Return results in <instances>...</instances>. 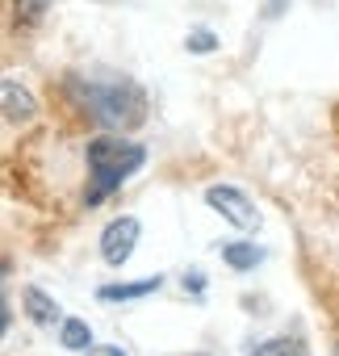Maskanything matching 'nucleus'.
<instances>
[{
	"label": "nucleus",
	"mask_w": 339,
	"mask_h": 356,
	"mask_svg": "<svg viewBox=\"0 0 339 356\" xmlns=\"http://www.w3.org/2000/svg\"><path fill=\"white\" fill-rule=\"evenodd\" d=\"M189 356H206V352H189Z\"/></svg>",
	"instance_id": "obj_14"
},
{
	"label": "nucleus",
	"mask_w": 339,
	"mask_h": 356,
	"mask_svg": "<svg viewBox=\"0 0 339 356\" xmlns=\"http://www.w3.org/2000/svg\"><path fill=\"white\" fill-rule=\"evenodd\" d=\"M84 163H88L84 206H101L109 193L122 189L126 176H134V172L147 163V151H142L138 143H126L122 134H101V138H88Z\"/></svg>",
	"instance_id": "obj_2"
},
{
	"label": "nucleus",
	"mask_w": 339,
	"mask_h": 356,
	"mask_svg": "<svg viewBox=\"0 0 339 356\" xmlns=\"http://www.w3.org/2000/svg\"><path fill=\"white\" fill-rule=\"evenodd\" d=\"M163 285V277H142V281H130V285H101L97 298L101 302H130V298H147Z\"/></svg>",
	"instance_id": "obj_7"
},
{
	"label": "nucleus",
	"mask_w": 339,
	"mask_h": 356,
	"mask_svg": "<svg viewBox=\"0 0 339 356\" xmlns=\"http://www.w3.org/2000/svg\"><path fill=\"white\" fill-rule=\"evenodd\" d=\"M42 13H47V0H17V17H22L26 26L42 22Z\"/></svg>",
	"instance_id": "obj_11"
},
{
	"label": "nucleus",
	"mask_w": 339,
	"mask_h": 356,
	"mask_svg": "<svg viewBox=\"0 0 339 356\" xmlns=\"http://www.w3.org/2000/svg\"><path fill=\"white\" fill-rule=\"evenodd\" d=\"M247 356H310V352H306V343L297 335H272V339L256 343Z\"/></svg>",
	"instance_id": "obj_9"
},
{
	"label": "nucleus",
	"mask_w": 339,
	"mask_h": 356,
	"mask_svg": "<svg viewBox=\"0 0 339 356\" xmlns=\"http://www.w3.org/2000/svg\"><path fill=\"white\" fill-rule=\"evenodd\" d=\"M138 235H142L138 218H130V214L113 218V222L101 231V260H105V264H126L130 252H134V243H138Z\"/></svg>",
	"instance_id": "obj_4"
},
{
	"label": "nucleus",
	"mask_w": 339,
	"mask_h": 356,
	"mask_svg": "<svg viewBox=\"0 0 339 356\" xmlns=\"http://www.w3.org/2000/svg\"><path fill=\"white\" fill-rule=\"evenodd\" d=\"M22 306H26V318H34L38 327H51V323L59 318L55 298H47L38 285H26V289H22Z\"/></svg>",
	"instance_id": "obj_6"
},
{
	"label": "nucleus",
	"mask_w": 339,
	"mask_h": 356,
	"mask_svg": "<svg viewBox=\"0 0 339 356\" xmlns=\"http://www.w3.org/2000/svg\"><path fill=\"white\" fill-rule=\"evenodd\" d=\"M222 260H226L231 268L247 273V268H256V264L264 260V252H260L256 243H226V248H222Z\"/></svg>",
	"instance_id": "obj_10"
},
{
	"label": "nucleus",
	"mask_w": 339,
	"mask_h": 356,
	"mask_svg": "<svg viewBox=\"0 0 339 356\" xmlns=\"http://www.w3.org/2000/svg\"><path fill=\"white\" fill-rule=\"evenodd\" d=\"M0 97H5V118L17 126V122H30L38 113V101L30 97L26 84H17L13 76H5V84H0Z\"/></svg>",
	"instance_id": "obj_5"
},
{
	"label": "nucleus",
	"mask_w": 339,
	"mask_h": 356,
	"mask_svg": "<svg viewBox=\"0 0 339 356\" xmlns=\"http://www.w3.org/2000/svg\"><path fill=\"white\" fill-rule=\"evenodd\" d=\"M214 47H218V38H214L210 30H193V34H189V51H197V55H210Z\"/></svg>",
	"instance_id": "obj_12"
},
{
	"label": "nucleus",
	"mask_w": 339,
	"mask_h": 356,
	"mask_svg": "<svg viewBox=\"0 0 339 356\" xmlns=\"http://www.w3.org/2000/svg\"><path fill=\"white\" fill-rule=\"evenodd\" d=\"M59 343H63L67 352H88V348H92L88 323H84V318H63V323H59Z\"/></svg>",
	"instance_id": "obj_8"
},
{
	"label": "nucleus",
	"mask_w": 339,
	"mask_h": 356,
	"mask_svg": "<svg viewBox=\"0 0 339 356\" xmlns=\"http://www.w3.org/2000/svg\"><path fill=\"white\" fill-rule=\"evenodd\" d=\"M88 356H126V352H122V348H113V343H109V348H88Z\"/></svg>",
	"instance_id": "obj_13"
},
{
	"label": "nucleus",
	"mask_w": 339,
	"mask_h": 356,
	"mask_svg": "<svg viewBox=\"0 0 339 356\" xmlns=\"http://www.w3.org/2000/svg\"><path fill=\"white\" fill-rule=\"evenodd\" d=\"M67 97L76 105L80 118L113 130V134H126V130H138L147 122V92L126 80V76H67Z\"/></svg>",
	"instance_id": "obj_1"
},
{
	"label": "nucleus",
	"mask_w": 339,
	"mask_h": 356,
	"mask_svg": "<svg viewBox=\"0 0 339 356\" xmlns=\"http://www.w3.org/2000/svg\"><path fill=\"white\" fill-rule=\"evenodd\" d=\"M206 202H210V210H218L231 227H239V231H256L260 227V210L251 206V197L243 193V189H235V185H210L206 189Z\"/></svg>",
	"instance_id": "obj_3"
}]
</instances>
